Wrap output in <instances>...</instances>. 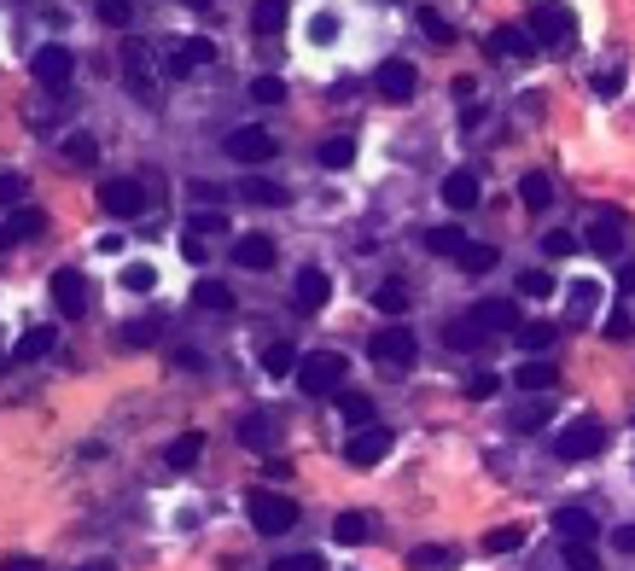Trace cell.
I'll return each mask as SVG.
<instances>
[{"label": "cell", "instance_id": "cell-54", "mask_svg": "<svg viewBox=\"0 0 635 571\" xmlns=\"http://www.w3.org/2000/svg\"><path fill=\"white\" fill-rule=\"evenodd\" d=\"M606 338H612V344H624V338H630V315H624V309H612V315H606Z\"/></svg>", "mask_w": 635, "mask_h": 571}, {"label": "cell", "instance_id": "cell-19", "mask_svg": "<svg viewBox=\"0 0 635 571\" xmlns=\"http://www.w3.org/2000/svg\"><path fill=\"white\" fill-rule=\"evenodd\" d=\"M333 537L344 542V548H362V542L379 537V525H373L368 513H338V519H333Z\"/></svg>", "mask_w": 635, "mask_h": 571}, {"label": "cell", "instance_id": "cell-52", "mask_svg": "<svg viewBox=\"0 0 635 571\" xmlns=\"http://www.w3.org/2000/svg\"><path fill=\"white\" fill-rule=\"evenodd\" d=\"M239 193H245L251 204H280V199H286V193H280V187H268V181H245Z\"/></svg>", "mask_w": 635, "mask_h": 571}, {"label": "cell", "instance_id": "cell-24", "mask_svg": "<svg viewBox=\"0 0 635 571\" xmlns=\"http://www.w3.org/2000/svg\"><path fill=\"white\" fill-rule=\"evenodd\" d=\"M6 228H12V245H18V239H41V234H47V210H35V204H18Z\"/></svg>", "mask_w": 635, "mask_h": 571}, {"label": "cell", "instance_id": "cell-4", "mask_svg": "<svg viewBox=\"0 0 635 571\" xmlns=\"http://www.w3.org/2000/svg\"><path fill=\"white\" fill-rule=\"evenodd\" d=\"M467 327H472L478 338H484V333H519V303H513V298H484V303H472Z\"/></svg>", "mask_w": 635, "mask_h": 571}, {"label": "cell", "instance_id": "cell-37", "mask_svg": "<svg viewBox=\"0 0 635 571\" xmlns=\"http://www.w3.org/2000/svg\"><path fill=\"white\" fill-rule=\"evenodd\" d=\"M496 263H502V251H496V245H467V251H461V269H467V274H490Z\"/></svg>", "mask_w": 635, "mask_h": 571}, {"label": "cell", "instance_id": "cell-32", "mask_svg": "<svg viewBox=\"0 0 635 571\" xmlns=\"http://www.w3.org/2000/svg\"><path fill=\"white\" fill-rule=\"evenodd\" d=\"M408 286H402V280H385V286H373V309H379V315H402V309H408Z\"/></svg>", "mask_w": 635, "mask_h": 571}, {"label": "cell", "instance_id": "cell-12", "mask_svg": "<svg viewBox=\"0 0 635 571\" xmlns=\"http://www.w3.org/2000/svg\"><path fill=\"white\" fill-rule=\"evenodd\" d=\"M368 356H373V362H385V368H414V333H402V327L373 333Z\"/></svg>", "mask_w": 635, "mask_h": 571}, {"label": "cell", "instance_id": "cell-62", "mask_svg": "<svg viewBox=\"0 0 635 571\" xmlns=\"http://www.w3.org/2000/svg\"><path fill=\"white\" fill-rule=\"evenodd\" d=\"M175 6H193V12H204V6H210V0H175Z\"/></svg>", "mask_w": 635, "mask_h": 571}, {"label": "cell", "instance_id": "cell-40", "mask_svg": "<svg viewBox=\"0 0 635 571\" xmlns=\"http://www.w3.org/2000/svg\"><path fill=\"white\" fill-rule=\"evenodd\" d=\"M566 566H571V571H601V554H595V542H566Z\"/></svg>", "mask_w": 635, "mask_h": 571}, {"label": "cell", "instance_id": "cell-48", "mask_svg": "<svg viewBox=\"0 0 635 571\" xmlns=\"http://www.w3.org/2000/svg\"><path fill=\"white\" fill-rule=\"evenodd\" d=\"M496 391H502V379H496V373H472V379H467V397H472V403H490Z\"/></svg>", "mask_w": 635, "mask_h": 571}, {"label": "cell", "instance_id": "cell-25", "mask_svg": "<svg viewBox=\"0 0 635 571\" xmlns=\"http://www.w3.org/2000/svg\"><path fill=\"white\" fill-rule=\"evenodd\" d=\"M123 76H129V88H140V94L152 100V53H146L140 41H134V47H129V59H123Z\"/></svg>", "mask_w": 635, "mask_h": 571}, {"label": "cell", "instance_id": "cell-11", "mask_svg": "<svg viewBox=\"0 0 635 571\" xmlns=\"http://www.w3.org/2000/svg\"><path fill=\"white\" fill-rule=\"evenodd\" d=\"M583 245L601 251V257H618V245H624V210H595V222H589Z\"/></svg>", "mask_w": 635, "mask_h": 571}, {"label": "cell", "instance_id": "cell-63", "mask_svg": "<svg viewBox=\"0 0 635 571\" xmlns=\"http://www.w3.org/2000/svg\"><path fill=\"white\" fill-rule=\"evenodd\" d=\"M6 245H12V228H6V222H0V251H6Z\"/></svg>", "mask_w": 635, "mask_h": 571}, {"label": "cell", "instance_id": "cell-49", "mask_svg": "<svg viewBox=\"0 0 635 571\" xmlns=\"http://www.w3.org/2000/svg\"><path fill=\"white\" fill-rule=\"evenodd\" d=\"M542 251H548V257H571V251H577V234L554 228V234H542Z\"/></svg>", "mask_w": 635, "mask_h": 571}, {"label": "cell", "instance_id": "cell-23", "mask_svg": "<svg viewBox=\"0 0 635 571\" xmlns=\"http://www.w3.org/2000/svg\"><path fill=\"white\" fill-rule=\"evenodd\" d=\"M554 531H560L566 542H589L595 537V519H589L583 507H560V513H554Z\"/></svg>", "mask_w": 635, "mask_h": 571}, {"label": "cell", "instance_id": "cell-41", "mask_svg": "<svg viewBox=\"0 0 635 571\" xmlns=\"http://www.w3.org/2000/svg\"><path fill=\"white\" fill-rule=\"evenodd\" d=\"M24 193H30V181L6 169V175H0V210H18V204H24Z\"/></svg>", "mask_w": 635, "mask_h": 571}, {"label": "cell", "instance_id": "cell-57", "mask_svg": "<svg viewBox=\"0 0 635 571\" xmlns=\"http://www.w3.org/2000/svg\"><path fill=\"white\" fill-rule=\"evenodd\" d=\"M612 548H618V554H635V525H618V531H612Z\"/></svg>", "mask_w": 635, "mask_h": 571}, {"label": "cell", "instance_id": "cell-9", "mask_svg": "<svg viewBox=\"0 0 635 571\" xmlns=\"http://www.w3.org/2000/svg\"><path fill=\"white\" fill-rule=\"evenodd\" d=\"M53 303H59L65 321H82V315H88V280L76 269H59L53 274Z\"/></svg>", "mask_w": 635, "mask_h": 571}, {"label": "cell", "instance_id": "cell-14", "mask_svg": "<svg viewBox=\"0 0 635 571\" xmlns=\"http://www.w3.org/2000/svg\"><path fill=\"white\" fill-rule=\"evenodd\" d=\"M70 76H76V53H70V47H41V53H35V82L65 88Z\"/></svg>", "mask_w": 635, "mask_h": 571}, {"label": "cell", "instance_id": "cell-58", "mask_svg": "<svg viewBox=\"0 0 635 571\" xmlns=\"http://www.w3.org/2000/svg\"><path fill=\"white\" fill-rule=\"evenodd\" d=\"M618 88H624V76H618V70H606V76H595V94H618Z\"/></svg>", "mask_w": 635, "mask_h": 571}, {"label": "cell", "instance_id": "cell-28", "mask_svg": "<svg viewBox=\"0 0 635 571\" xmlns=\"http://www.w3.org/2000/svg\"><path fill=\"white\" fill-rule=\"evenodd\" d=\"M199 455H204V437H199V432H181V437H175V443L164 449V461H169L175 472H181V467H199Z\"/></svg>", "mask_w": 635, "mask_h": 571}, {"label": "cell", "instance_id": "cell-15", "mask_svg": "<svg viewBox=\"0 0 635 571\" xmlns=\"http://www.w3.org/2000/svg\"><path fill=\"white\" fill-rule=\"evenodd\" d=\"M327 292H333V280H327V274H321V269H303L298 286H292V309H298V315H315V309L327 303Z\"/></svg>", "mask_w": 635, "mask_h": 571}, {"label": "cell", "instance_id": "cell-5", "mask_svg": "<svg viewBox=\"0 0 635 571\" xmlns=\"http://www.w3.org/2000/svg\"><path fill=\"white\" fill-rule=\"evenodd\" d=\"M571 30H577V18H571L566 6H554V0H536V6H531V35H536V47L571 41Z\"/></svg>", "mask_w": 635, "mask_h": 571}, {"label": "cell", "instance_id": "cell-26", "mask_svg": "<svg viewBox=\"0 0 635 571\" xmlns=\"http://www.w3.org/2000/svg\"><path fill=\"white\" fill-rule=\"evenodd\" d=\"M519 199H525V210H548V204H554V181H548V169H531V175L519 181Z\"/></svg>", "mask_w": 635, "mask_h": 571}, {"label": "cell", "instance_id": "cell-21", "mask_svg": "<svg viewBox=\"0 0 635 571\" xmlns=\"http://www.w3.org/2000/svg\"><path fill=\"white\" fill-rule=\"evenodd\" d=\"M193 303H199L204 315H234V286H222V280H199V286H193Z\"/></svg>", "mask_w": 635, "mask_h": 571}, {"label": "cell", "instance_id": "cell-39", "mask_svg": "<svg viewBox=\"0 0 635 571\" xmlns=\"http://www.w3.org/2000/svg\"><path fill=\"white\" fill-rule=\"evenodd\" d=\"M519 542H525V531H519V525H496V531L484 537V554H513Z\"/></svg>", "mask_w": 635, "mask_h": 571}, {"label": "cell", "instance_id": "cell-50", "mask_svg": "<svg viewBox=\"0 0 635 571\" xmlns=\"http://www.w3.org/2000/svg\"><path fill=\"white\" fill-rule=\"evenodd\" d=\"M193 234H228V210H199L193 216Z\"/></svg>", "mask_w": 635, "mask_h": 571}, {"label": "cell", "instance_id": "cell-47", "mask_svg": "<svg viewBox=\"0 0 635 571\" xmlns=\"http://www.w3.org/2000/svg\"><path fill=\"white\" fill-rule=\"evenodd\" d=\"M123 286H129V292H152V286H158V269H152V263H129V269H123Z\"/></svg>", "mask_w": 635, "mask_h": 571}, {"label": "cell", "instance_id": "cell-6", "mask_svg": "<svg viewBox=\"0 0 635 571\" xmlns=\"http://www.w3.org/2000/svg\"><path fill=\"white\" fill-rule=\"evenodd\" d=\"M373 88H379L391 105H408L414 100V88H420V70L408 65V59H385V65L373 70Z\"/></svg>", "mask_w": 635, "mask_h": 571}, {"label": "cell", "instance_id": "cell-7", "mask_svg": "<svg viewBox=\"0 0 635 571\" xmlns=\"http://www.w3.org/2000/svg\"><path fill=\"white\" fill-rule=\"evenodd\" d=\"M216 59V47L204 41V35H181V41H169L164 47V70L169 76H193L199 65H210Z\"/></svg>", "mask_w": 635, "mask_h": 571}, {"label": "cell", "instance_id": "cell-18", "mask_svg": "<svg viewBox=\"0 0 635 571\" xmlns=\"http://www.w3.org/2000/svg\"><path fill=\"white\" fill-rule=\"evenodd\" d=\"M548 420H554V403H548V397H536V403H525V408H513V414H507V432L531 437V432H542Z\"/></svg>", "mask_w": 635, "mask_h": 571}, {"label": "cell", "instance_id": "cell-36", "mask_svg": "<svg viewBox=\"0 0 635 571\" xmlns=\"http://www.w3.org/2000/svg\"><path fill=\"white\" fill-rule=\"evenodd\" d=\"M414 18H420V30L432 35L437 47H449V41H455V24H449V18H443L437 6H414Z\"/></svg>", "mask_w": 635, "mask_h": 571}, {"label": "cell", "instance_id": "cell-13", "mask_svg": "<svg viewBox=\"0 0 635 571\" xmlns=\"http://www.w3.org/2000/svg\"><path fill=\"white\" fill-rule=\"evenodd\" d=\"M274 257H280V245H274L268 234H239L234 239V263H239V269L263 274V269H274Z\"/></svg>", "mask_w": 635, "mask_h": 571}, {"label": "cell", "instance_id": "cell-55", "mask_svg": "<svg viewBox=\"0 0 635 571\" xmlns=\"http://www.w3.org/2000/svg\"><path fill=\"white\" fill-rule=\"evenodd\" d=\"M181 257H187V263H204V257H210V245H204L199 234H187V239H181Z\"/></svg>", "mask_w": 635, "mask_h": 571}, {"label": "cell", "instance_id": "cell-29", "mask_svg": "<svg viewBox=\"0 0 635 571\" xmlns=\"http://www.w3.org/2000/svg\"><path fill=\"white\" fill-rule=\"evenodd\" d=\"M53 344H59V333H53V327H30V333L18 338V350H12V356H18V362H41Z\"/></svg>", "mask_w": 635, "mask_h": 571}, {"label": "cell", "instance_id": "cell-2", "mask_svg": "<svg viewBox=\"0 0 635 571\" xmlns=\"http://www.w3.org/2000/svg\"><path fill=\"white\" fill-rule=\"evenodd\" d=\"M245 513H251V525H257L263 537H280V531L298 525V502L280 496V490H251V496H245Z\"/></svg>", "mask_w": 635, "mask_h": 571}, {"label": "cell", "instance_id": "cell-30", "mask_svg": "<svg viewBox=\"0 0 635 571\" xmlns=\"http://www.w3.org/2000/svg\"><path fill=\"white\" fill-rule=\"evenodd\" d=\"M426 251H432V257H461V251H467V234H461L455 222H449V228H432V234H426Z\"/></svg>", "mask_w": 635, "mask_h": 571}, {"label": "cell", "instance_id": "cell-1", "mask_svg": "<svg viewBox=\"0 0 635 571\" xmlns=\"http://www.w3.org/2000/svg\"><path fill=\"white\" fill-rule=\"evenodd\" d=\"M298 391L303 397H333L338 385H344V373H350V362L338 356V350H309V356H298Z\"/></svg>", "mask_w": 635, "mask_h": 571}, {"label": "cell", "instance_id": "cell-43", "mask_svg": "<svg viewBox=\"0 0 635 571\" xmlns=\"http://www.w3.org/2000/svg\"><path fill=\"white\" fill-rule=\"evenodd\" d=\"M94 158H100L94 135H70V140H65V164H94Z\"/></svg>", "mask_w": 635, "mask_h": 571}, {"label": "cell", "instance_id": "cell-3", "mask_svg": "<svg viewBox=\"0 0 635 571\" xmlns=\"http://www.w3.org/2000/svg\"><path fill=\"white\" fill-rule=\"evenodd\" d=\"M601 443H606V426L583 414V420H571L566 432L554 437V455L560 461H589V455H601Z\"/></svg>", "mask_w": 635, "mask_h": 571}, {"label": "cell", "instance_id": "cell-44", "mask_svg": "<svg viewBox=\"0 0 635 571\" xmlns=\"http://www.w3.org/2000/svg\"><path fill=\"white\" fill-rule=\"evenodd\" d=\"M251 100L257 105H280L286 100V82H280V76H257V82H251Z\"/></svg>", "mask_w": 635, "mask_h": 571}, {"label": "cell", "instance_id": "cell-17", "mask_svg": "<svg viewBox=\"0 0 635 571\" xmlns=\"http://www.w3.org/2000/svg\"><path fill=\"white\" fill-rule=\"evenodd\" d=\"M443 204H449V210H461V216H467V210H478V175H472V169L443 175Z\"/></svg>", "mask_w": 635, "mask_h": 571}, {"label": "cell", "instance_id": "cell-42", "mask_svg": "<svg viewBox=\"0 0 635 571\" xmlns=\"http://www.w3.org/2000/svg\"><path fill=\"white\" fill-rule=\"evenodd\" d=\"M519 344H525V350H536V356H542V350H548V344H554V321H531V327H519Z\"/></svg>", "mask_w": 635, "mask_h": 571}, {"label": "cell", "instance_id": "cell-56", "mask_svg": "<svg viewBox=\"0 0 635 571\" xmlns=\"http://www.w3.org/2000/svg\"><path fill=\"white\" fill-rule=\"evenodd\" d=\"M309 35H315V41H333V35H338V18H333V12H321V18L309 24Z\"/></svg>", "mask_w": 635, "mask_h": 571}, {"label": "cell", "instance_id": "cell-34", "mask_svg": "<svg viewBox=\"0 0 635 571\" xmlns=\"http://www.w3.org/2000/svg\"><path fill=\"white\" fill-rule=\"evenodd\" d=\"M280 24H286V0H257L251 6V30L257 35H274Z\"/></svg>", "mask_w": 635, "mask_h": 571}, {"label": "cell", "instance_id": "cell-20", "mask_svg": "<svg viewBox=\"0 0 635 571\" xmlns=\"http://www.w3.org/2000/svg\"><path fill=\"white\" fill-rule=\"evenodd\" d=\"M490 53H496V59H531V53H536V35H531V30H513V24H507V30L490 35Z\"/></svg>", "mask_w": 635, "mask_h": 571}, {"label": "cell", "instance_id": "cell-33", "mask_svg": "<svg viewBox=\"0 0 635 571\" xmlns=\"http://www.w3.org/2000/svg\"><path fill=\"white\" fill-rule=\"evenodd\" d=\"M292 368H298V350H292L286 338H274V344L263 350V373H274V379H286Z\"/></svg>", "mask_w": 635, "mask_h": 571}, {"label": "cell", "instance_id": "cell-51", "mask_svg": "<svg viewBox=\"0 0 635 571\" xmlns=\"http://www.w3.org/2000/svg\"><path fill=\"white\" fill-rule=\"evenodd\" d=\"M100 18L123 30V24H134V6H129V0H100Z\"/></svg>", "mask_w": 635, "mask_h": 571}, {"label": "cell", "instance_id": "cell-27", "mask_svg": "<svg viewBox=\"0 0 635 571\" xmlns=\"http://www.w3.org/2000/svg\"><path fill=\"white\" fill-rule=\"evenodd\" d=\"M315 158H321V169H350V164H356V140H350V135L321 140V146H315Z\"/></svg>", "mask_w": 635, "mask_h": 571}, {"label": "cell", "instance_id": "cell-53", "mask_svg": "<svg viewBox=\"0 0 635 571\" xmlns=\"http://www.w3.org/2000/svg\"><path fill=\"white\" fill-rule=\"evenodd\" d=\"M274 571H327V566H321V554H286V560H274Z\"/></svg>", "mask_w": 635, "mask_h": 571}, {"label": "cell", "instance_id": "cell-8", "mask_svg": "<svg viewBox=\"0 0 635 571\" xmlns=\"http://www.w3.org/2000/svg\"><path fill=\"white\" fill-rule=\"evenodd\" d=\"M228 158H234V164H268V158H274V135L257 129V123H245V129L228 135Z\"/></svg>", "mask_w": 635, "mask_h": 571}, {"label": "cell", "instance_id": "cell-45", "mask_svg": "<svg viewBox=\"0 0 635 571\" xmlns=\"http://www.w3.org/2000/svg\"><path fill=\"white\" fill-rule=\"evenodd\" d=\"M519 292H525V298H548V292H554V274L548 269H525L519 274Z\"/></svg>", "mask_w": 635, "mask_h": 571}, {"label": "cell", "instance_id": "cell-31", "mask_svg": "<svg viewBox=\"0 0 635 571\" xmlns=\"http://www.w3.org/2000/svg\"><path fill=\"white\" fill-rule=\"evenodd\" d=\"M338 397V414L350 420V426H373V397H362V391H333Z\"/></svg>", "mask_w": 635, "mask_h": 571}, {"label": "cell", "instance_id": "cell-59", "mask_svg": "<svg viewBox=\"0 0 635 571\" xmlns=\"http://www.w3.org/2000/svg\"><path fill=\"white\" fill-rule=\"evenodd\" d=\"M0 571H41V566H35L30 554H12V560H0Z\"/></svg>", "mask_w": 635, "mask_h": 571}, {"label": "cell", "instance_id": "cell-61", "mask_svg": "<svg viewBox=\"0 0 635 571\" xmlns=\"http://www.w3.org/2000/svg\"><path fill=\"white\" fill-rule=\"evenodd\" d=\"M82 571H111V560H88V566H82Z\"/></svg>", "mask_w": 635, "mask_h": 571}, {"label": "cell", "instance_id": "cell-46", "mask_svg": "<svg viewBox=\"0 0 635 571\" xmlns=\"http://www.w3.org/2000/svg\"><path fill=\"white\" fill-rule=\"evenodd\" d=\"M595 292H601L595 280H571V315H577V321H583V315L595 309Z\"/></svg>", "mask_w": 635, "mask_h": 571}, {"label": "cell", "instance_id": "cell-10", "mask_svg": "<svg viewBox=\"0 0 635 571\" xmlns=\"http://www.w3.org/2000/svg\"><path fill=\"white\" fill-rule=\"evenodd\" d=\"M391 455V432L385 426H362V432L344 443V461L350 467H373V461H385Z\"/></svg>", "mask_w": 635, "mask_h": 571}, {"label": "cell", "instance_id": "cell-60", "mask_svg": "<svg viewBox=\"0 0 635 571\" xmlns=\"http://www.w3.org/2000/svg\"><path fill=\"white\" fill-rule=\"evenodd\" d=\"M618 286H624V292H635V263H624V269H618Z\"/></svg>", "mask_w": 635, "mask_h": 571}, {"label": "cell", "instance_id": "cell-22", "mask_svg": "<svg viewBox=\"0 0 635 571\" xmlns=\"http://www.w3.org/2000/svg\"><path fill=\"white\" fill-rule=\"evenodd\" d=\"M554 379H560V373H554V362H542V356H531L525 368L513 373V385H519V391H536V397L554 391Z\"/></svg>", "mask_w": 635, "mask_h": 571}, {"label": "cell", "instance_id": "cell-38", "mask_svg": "<svg viewBox=\"0 0 635 571\" xmlns=\"http://www.w3.org/2000/svg\"><path fill=\"white\" fill-rule=\"evenodd\" d=\"M239 443H251V449H268V443H274V426H268V414H251V420L239 426Z\"/></svg>", "mask_w": 635, "mask_h": 571}, {"label": "cell", "instance_id": "cell-16", "mask_svg": "<svg viewBox=\"0 0 635 571\" xmlns=\"http://www.w3.org/2000/svg\"><path fill=\"white\" fill-rule=\"evenodd\" d=\"M100 204L111 216H140V210H146V193H140V181H105Z\"/></svg>", "mask_w": 635, "mask_h": 571}, {"label": "cell", "instance_id": "cell-35", "mask_svg": "<svg viewBox=\"0 0 635 571\" xmlns=\"http://www.w3.org/2000/svg\"><path fill=\"white\" fill-rule=\"evenodd\" d=\"M408 566H420V571H449V566H455V548H443V542H426V548H414V554H408Z\"/></svg>", "mask_w": 635, "mask_h": 571}]
</instances>
